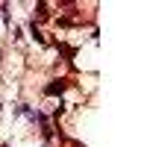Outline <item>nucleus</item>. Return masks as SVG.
Instances as JSON below:
<instances>
[{
  "instance_id": "1",
  "label": "nucleus",
  "mask_w": 147,
  "mask_h": 147,
  "mask_svg": "<svg viewBox=\"0 0 147 147\" xmlns=\"http://www.w3.org/2000/svg\"><path fill=\"white\" fill-rule=\"evenodd\" d=\"M65 85H68L65 80H53L50 85H44V94H47V97H56V94H62V91H65Z\"/></svg>"
}]
</instances>
